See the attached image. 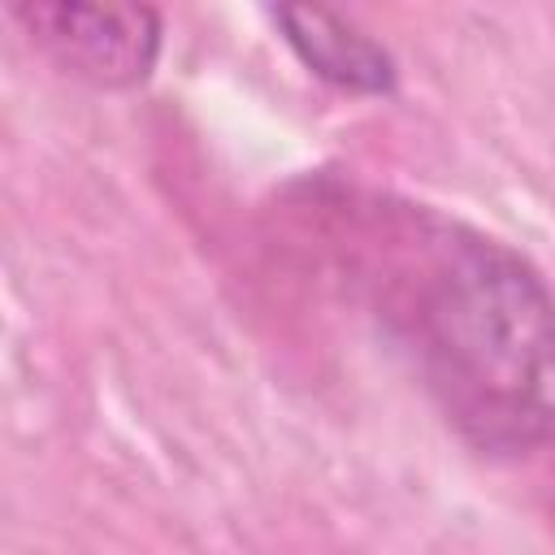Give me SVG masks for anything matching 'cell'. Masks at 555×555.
<instances>
[{"label":"cell","instance_id":"cell-1","mask_svg":"<svg viewBox=\"0 0 555 555\" xmlns=\"http://www.w3.org/2000/svg\"><path fill=\"white\" fill-rule=\"evenodd\" d=\"M369 312L447 425L486 455L555 447V295L507 243L377 195L330 199Z\"/></svg>","mask_w":555,"mask_h":555},{"label":"cell","instance_id":"cell-2","mask_svg":"<svg viewBox=\"0 0 555 555\" xmlns=\"http://www.w3.org/2000/svg\"><path fill=\"white\" fill-rule=\"evenodd\" d=\"M13 17L56 69L91 87H134L160 52V17L152 9L17 4Z\"/></svg>","mask_w":555,"mask_h":555},{"label":"cell","instance_id":"cell-3","mask_svg":"<svg viewBox=\"0 0 555 555\" xmlns=\"http://www.w3.org/2000/svg\"><path fill=\"white\" fill-rule=\"evenodd\" d=\"M273 22L282 26L286 43L299 52V61L321 74L334 87L382 95L395 87V61L382 43H373L364 30L343 22L330 9H273Z\"/></svg>","mask_w":555,"mask_h":555}]
</instances>
